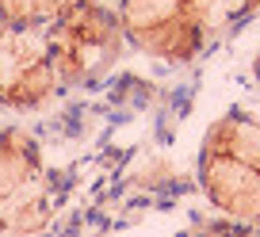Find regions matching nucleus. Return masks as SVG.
Returning a JSON list of instances; mask_svg holds the SVG:
<instances>
[{"label": "nucleus", "mask_w": 260, "mask_h": 237, "mask_svg": "<svg viewBox=\"0 0 260 237\" xmlns=\"http://www.w3.org/2000/svg\"><path fill=\"white\" fill-rule=\"evenodd\" d=\"M119 23L142 54L195 61L237 23L260 12V0H119Z\"/></svg>", "instance_id": "nucleus-1"}, {"label": "nucleus", "mask_w": 260, "mask_h": 237, "mask_svg": "<svg viewBox=\"0 0 260 237\" xmlns=\"http://www.w3.org/2000/svg\"><path fill=\"white\" fill-rule=\"evenodd\" d=\"M199 184L226 218L260 229V115L230 111L207 130Z\"/></svg>", "instance_id": "nucleus-2"}, {"label": "nucleus", "mask_w": 260, "mask_h": 237, "mask_svg": "<svg viewBox=\"0 0 260 237\" xmlns=\"http://www.w3.org/2000/svg\"><path fill=\"white\" fill-rule=\"evenodd\" d=\"M122 23L119 12L88 0L50 23V54L61 88H88L96 84L122 54Z\"/></svg>", "instance_id": "nucleus-3"}, {"label": "nucleus", "mask_w": 260, "mask_h": 237, "mask_svg": "<svg viewBox=\"0 0 260 237\" xmlns=\"http://www.w3.org/2000/svg\"><path fill=\"white\" fill-rule=\"evenodd\" d=\"M50 180L23 130H0V237H39L50 226Z\"/></svg>", "instance_id": "nucleus-4"}, {"label": "nucleus", "mask_w": 260, "mask_h": 237, "mask_svg": "<svg viewBox=\"0 0 260 237\" xmlns=\"http://www.w3.org/2000/svg\"><path fill=\"white\" fill-rule=\"evenodd\" d=\"M57 92L50 27H0V107L39 111Z\"/></svg>", "instance_id": "nucleus-5"}, {"label": "nucleus", "mask_w": 260, "mask_h": 237, "mask_svg": "<svg viewBox=\"0 0 260 237\" xmlns=\"http://www.w3.org/2000/svg\"><path fill=\"white\" fill-rule=\"evenodd\" d=\"M88 0H0V27H50Z\"/></svg>", "instance_id": "nucleus-6"}, {"label": "nucleus", "mask_w": 260, "mask_h": 237, "mask_svg": "<svg viewBox=\"0 0 260 237\" xmlns=\"http://www.w3.org/2000/svg\"><path fill=\"white\" fill-rule=\"evenodd\" d=\"M180 237H249V229L241 222L226 226V222H207V226H195L191 233H180Z\"/></svg>", "instance_id": "nucleus-7"}, {"label": "nucleus", "mask_w": 260, "mask_h": 237, "mask_svg": "<svg viewBox=\"0 0 260 237\" xmlns=\"http://www.w3.org/2000/svg\"><path fill=\"white\" fill-rule=\"evenodd\" d=\"M256 81H260V57H256Z\"/></svg>", "instance_id": "nucleus-8"}]
</instances>
